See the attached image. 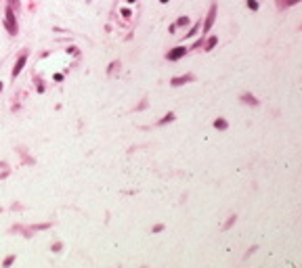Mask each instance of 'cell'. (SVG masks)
Here are the masks:
<instances>
[{"mask_svg": "<svg viewBox=\"0 0 302 268\" xmlns=\"http://www.w3.org/2000/svg\"><path fill=\"white\" fill-rule=\"evenodd\" d=\"M248 6H250L252 11H258V2H256V0H248Z\"/></svg>", "mask_w": 302, "mask_h": 268, "instance_id": "obj_8", "label": "cell"}, {"mask_svg": "<svg viewBox=\"0 0 302 268\" xmlns=\"http://www.w3.org/2000/svg\"><path fill=\"white\" fill-rule=\"evenodd\" d=\"M189 80H193L191 76H185V78H174L172 80V86H181L183 82H189Z\"/></svg>", "mask_w": 302, "mask_h": 268, "instance_id": "obj_5", "label": "cell"}, {"mask_svg": "<svg viewBox=\"0 0 302 268\" xmlns=\"http://www.w3.org/2000/svg\"><path fill=\"white\" fill-rule=\"evenodd\" d=\"M25 61H28V52H23V55L19 57V61H17V63H15V69H13V76H15V78H17V74H19V71L23 69Z\"/></svg>", "mask_w": 302, "mask_h": 268, "instance_id": "obj_3", "label": "cell"}, {"mask_svg": "<svg viewBox=\"0 0 302 268\" xmlns=\"http://www.w3.org/2000/svg\"><path fill=\"white\" fill-rule=\"evenodd\" d=\"M13 260H15V258L11 256V258H6V260H4V266H8V264H13Z\"/></svg>", "mask_w": 302, "mask_h": 268, "instance_id": "obj_13", "label": "cell"}, {"mask_svg": "<svg viewBox=\"0 0 302 268\" xmlns=\"http://www.w3.org/2000/svg\"><path fill=\"white\" fill-rule=\"evenodd\" d=\"M172 120H174V113H168V115H164V120L159 124H166V122H172Z\"/></svg>", "mask_w": 302, "mask_h": 268, "instance_id": "obj_9", "label": "cell"}, {"mask_svg": "<svg viewBox=\"0 0 302 268\" xmlns=\"http://www.w3.org/2000/svg\"><path fill=\"white\" fill-rule=\"evenodd\" d=\"M199 27H201V23H197V25H193V30L187 34L189 36V38H193V36H197V32H199Z\"/></svg>", "mask_w": 302, "mask_h": 268, "instance_id": "obj_7", "label": "cell"}, {"mask_svg": "<svg viewBox=\"0 0 302 268\" xmlns=\"http://www.w3.org/2000/svg\"><path fill=\"white\" fill-rule=\"evenodd\" d=\"M214 128L225 130V128H227V122H225V120H216V122H214Z\"/></svg>", "mask_w": 302, "mask_h": 268, "instance_id": "obj_6", "label": "cell"}, {"mask_svg": "<svg viewBox=\"0 0 302 268\" xmlns=\"http://www.w3.org/2000/svg\"><path fill=\"white\" fill-rule=\"evenodd\" d=\"M187 23H189V19H187V17H181V19L176 21V25H187Z\"/></svg>", "mask_w": 302, "mask_h": 268, "instance_id": "obj_11", "label": "cell"}, {"mask_svg": "<svg viewBox=\"0 0 302 268\" xmlns=\"http://www.w3.org/2000/svg\"><path fill=\"white\" fill-rule=\"evenodd\" d=\"M0 90H2V84H0Z\"/></svg>", "mask_w": 302, "mask_h": 268, "instance_id": "obj_15", "label": "cell"}, {"mask_svg": "<svg viewBox=\"0 0 302 268\" xmlns=\"http://www.w3.org/2000/svg\"><path fill=\"white\" fill-rule=\"evenodd\" d=\"M185 52H187V48H185V46H176V48H172V52H168V61H176V59H181Z\"/></svg>", "mask_w": 302, "mask_h": 268, "instance_id": "obj_2", "label": "cell"}, {"mask_svg": "<svg viewBox=\"0 0 302 268\" xmlns=\"http://www.w3.org/2000/svg\"><path fill=\"white\" fill-rule=\"evenodd\" d=\"M243 101H245V103H252V105H256V99H254V96H250V94H243Z\"/></svg>", "mask_w": 302, "mask_h": 268, "instance_id": "obj_10", "label": "cell"}, {"mask_svg": "<svg viewBox=\"0 0 302 268\" xmlns=\"http://www.w3.org/2000/svg\"><path fill=\"white\" fill-rule=\"evenodd\" d=\"M214 17H216V6H212V8H210V15H208V19H206V25H203V30H206V32L210 30V25L214 23Z\"/></svg>", "mask_w": 302, "mask_h": 268, "instance_id": "obj_4", "label": "cell"}, {"mask_svg": "<svg viewBox=\"0 0 302 268\" xmlns=\"http://www.w3.org/2000/svg\"><path fill=\"white\" fill-rule=\"evenodd\" d=\"M6 27H8V32H11V34H17V25H15V15H13V11H11V8L6 11Z\"/></svg>", "mask_w": 302, "mask_h": 268, "instance_id": "obj_1", "label": "cell"}, {"mask_svg": "<svg viewBox=\"0 0 302 268\" xmlns=\"http://www.w3.org/2000/svg\"><path fill=\"white\" fill-rule=\"evenodd\" d=\"M214 44H216V38H210V40H208V44H206V48L210 50L212 46H214Z\"/></svg>", "mask_w": 302, "mask_h": 268, "instance_id": "obj_12", "label": "cell"}, {"mask_svg": "<svg viewBox=\"0 0 302 268\" xmlns=\"http://www.w3.org/2000/svg\"><path fill=\"white\" fill-rule=\"evenodd\" d=\"M159 2H168V0H159Z\"/></svg>", "mask_w": 302, "mask_h": 268, "instance_id": "obj_14", "label": "cell"}]
</instances>
